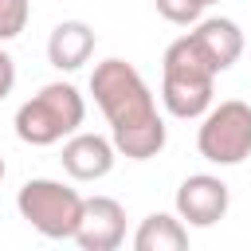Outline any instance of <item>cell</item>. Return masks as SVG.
<instances>
[{"label":"cell","mask_w":251,"mask_h":251,"mask_svg":"<svg viewBox=\"0 0 251 251\" xmlns=\"http://www.w3.org/2000/svg\"><path fill=\"white\" fill-rule=\"evenodd\" d=\"M90 94L110 122V141L129 161H149L165 149V118L141 71L126 59H102L90 75Z\"/></svg>","instance_id":"1"},{"label":"cell","mask_w":251,"mask_h":251,"mask_svg":"<svg viewBox=\"0 0 251 251\" xmlns=\"http://www.w3.org/2000/svg\"><path fill=\"white\" fill-rule=\"evenodd\" d=\"M212 94H216V71L204 63V55L196 51V43L188 35L173 39L165 47V59H161L165 110L180 122H192V118H204L212 110Z\"/></svg>","instance_id":"2"},{"label":"cell","mask_w":251,"mask_h":251,"mask_svg":"<svg viewBox=\"0 0 251 251\" xmlns=\"http://www.w3.org/2000/svg\"><path fill=\"white\" fill-rule=\"evenodd\" d=\"M86 118V102L71 82H47L39 86L20 110H16V137L24 145H55L71 133H78Z\"/></svg>","instance_id":"3"},{"label":"cell","mask_w":251,"mask_h":251,"mask_svg":"<svg viewBox=\"0 0 251 251\" xmlns=\"http://www.w3.org/2000/svg\"><path fill=\"white\" fill-rule=\"evenodd\" d=\"M16 208L39 235H47V239H75L86 200L71 184H63V180L35 176V180H27L16 192Z\"/></svg>","instance_id":"4"},{"label":"cell","mask_w":251,"mask_h":251,"mask_svg":"<svg viewBox=\"0 0 251 251\" xmlns=\"http://www.w3.org/2000/svg\"><path fill=\"white\" fill-rule=\"evenodd\" d=\"M196 149L212 165H243L251 157V106L243 98L212 106L200 122Z\"/></svg>","instance_id":"5"},{"label":"cell","mask_w":251,"mask_h":251,"mask_svg":"<svg viewBox=\"0 0 251 251\" xmlns=\"http://www.w3.org/2000/svg\"><path fill=\"white\" fill-rule=\"evenodd\" d=\"M227 208H231V192L212 173H192L176 188V216L188 227H212L227 216Z\"/></svg>","instance_id":"6"},{"label":"cell","mask_w":251,"mask_h":251,"mask_svg":"<svg viewBox=\"0 0 251 251\" xmlns=\"http://www.w3.org/2000/svg\"><path fill=\"white\" fill-rule=\"evenodd\" d=\"M126 239V208L114 196H90L75 231L78 251H118Z\"/></svg>","instance_id":"7"},{"label":"cell","mask_w":251,"mask_h":251,"mask_svg":"<svg viewBox=\"0 0 251 251\" xmlns=\"http://www.w3.org/2000/svg\"><path fill=\"white\" fill-rule=\"evenodd\" d=\"M188 39L196 43V51L204 55V63H208L216 75L227 71V67H235L239 55H243V31H239V24L227 20V16H208V20H200V24L188 31Z\"/></svg>","instance_id":"8"},{"label":"cell","mask_w":251,"mask_h":251,"mask_svg":"<svg viewBox=\"0 0 251 251\" xmlns=\"http://www.w3.org/2000/svg\"><path fill=\"white\" fill-rule=\"evenodd\" d=\"M59 161H63L67 176H75V180H102V176H110L118 149L102 133H71Z\"/></svg>","instance_id":"9"},{"label":"cell","mask_w":251,"mask_h":251,"mask_svg":"<svg viewBox=\"0 0 251 251\" xmlns=\"http://www.w3.org/2000/svg\"><path fill=\"white\" fill-rule=\"evenodd\" d=\"M94 55V27L82 20H63L47 35V59L55 71H78Z\"/></svg>","instance_id":"10"},{"label":"cell","mask_w":251,"mask_h":251,"mask_svg":"<svg viewBox=\"0 0 251 251\" xmlns=\"http://www.w3.org/2000/svg\"><path fill=\"white\" fill-rule=\"evenodd\" d=\"M133 251H188V227L180 216L153 212L133 231Z\"/></svg>","instance_id":"11"},{"label":"cell","mask_w":251,"mask_h":251,"mask_svg":"<svg viewBox=\"0 0 251 251\" xmlns=\"http://www.w3.org/2000/svg\"><path fill=\"white\" fill-rule=\"evenodd\" d=\"M157 4V12L169 20V24H176V27H196L200 20H204V0H153Z\"/></svg>","instance_id":"12"},{"label":"cell","mask_w":251,"mask_h":251,"mask_svg":"<svg viewBox=\"0 0 251 251\" xmlns=\"http://www.w3.org/2000/svg\"><path fill=\"white\" fill-rule=\"evenodd\" d=\"M31 20V4L27 0H0V43L16 39Z\"/></svg>","instance_id":"13"},{"label":"cell","mask_w":251,"mask_h":251,"mask_svg":"<svg viewBox=\"0 0 251 251\" xmlns=\"http://www.w3.org/2000/svg\"><path fill=\"white\" fill-rule=\"evenodd\" d=\"M12 86H16V59L0 47V102L12 94Z\"/></svg>","instance_id":"14"},{"label":"cell","mask_w":251,"mask_h":251,"mask_svg":"<svg viewBox=\"0 0 251 251\" xmlns=\"http://www.w3.org/2000/svg\"><path fill=\"white\" fill-rule=\"evenodd\" d=\"M4 173H8V165H4V157H0V180H4Z\"/></svg>","instance_id":"15"},{"label":"cell","mask_w":251,"mask_h":251,"mask_svg":"<svg viewBox=\"0 0 251 251\" xmlns=\"http://www.w3.org/2000/svg\"><path fill=\"white\" fill-rule=\"evenodd\" d=\"M204 4H216V0H204Z\"/></svg>","instance_id":"16"}]
</instances>
